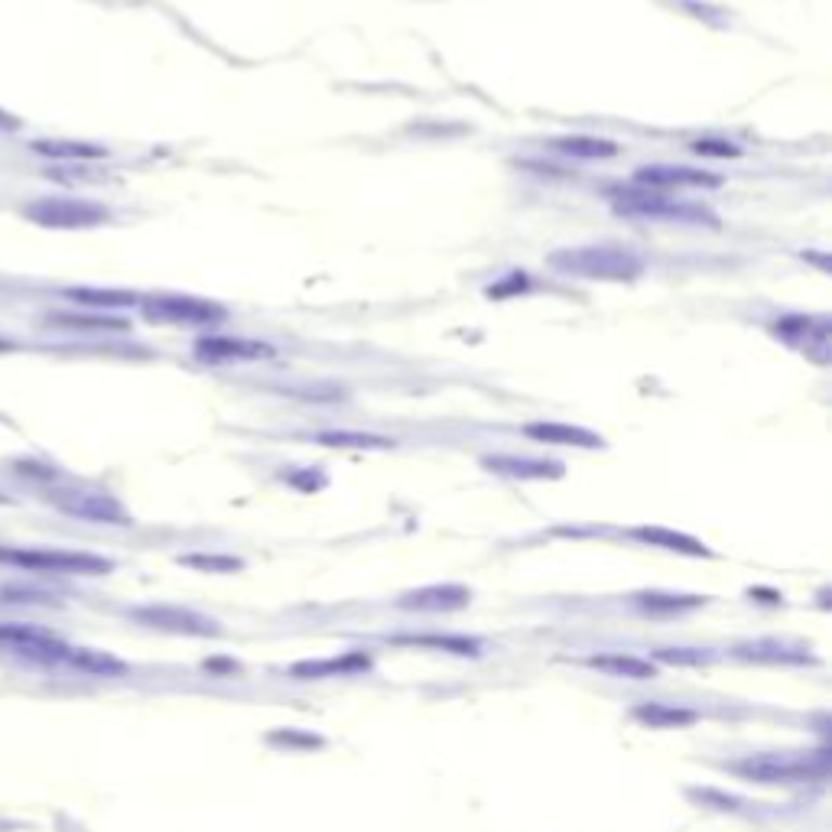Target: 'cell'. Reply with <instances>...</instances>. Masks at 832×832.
<instances>
[{
    "instance_id": "cell-27",
    "label": "cell",
    "mask_w": 832,
    "mask_h": 832,
    "mask_svg": "<svg viewBox=\"0 0 832 832\" xmlns=\"http://www.w3.org/2000/svg\"><path fill=\"white\" fill-rule=\"evenodd\" d=\"M179 563L192 566V569H202V572H238V569H244V563L235 559V556H205V553L179 556Z\"/></svg>"
},
{
    "instance_id": "cell-22",
    "label": "cell",
    "mask_w": 832,
    "mask_h": 832,
    "mask_svg": "<svg viewBox=\"0 0 832 832\" xmlns=\"http://www.w3.org/2000/svg\"><path fill=\"white\" fill-rule=\"evenodd\" d=\"M319 445H332V449H391L394 439L378 436V432H365V429H326L316 436Z\"/></svg>"
},
{
    "instance_id": "cell-4",
    "label": "cell",
    "mask_w": 832,
    "mask_h": 832,
    "mask_svg": "<svg viewBox=\"0 0 832 832\" xmlns=\"http://www.w3.org/2000/svg\"><path fill=\"white\" fill-rule=\"evenodd\" d=\"M23 218L39 225V228H59V231H75V228H98L111 218L108 205L78 199V196H39L26 202Z\"/></svg>"
},
{
    "instance_id": "cell-26",
    "label": "cell",
    "mask_w": 832,
    "mask_h": 832,
    "mask_svg": "<svg viewBox=\"0 0 832 832\" xmlns=\"http://www.w3.org/2000/svg\"><path fill=\"white\" fill-rule=\"evenodd\" d=\"M553 147L579 160H605V156H615L618 150L612 140H598V137H559L553 140Z\"/></svg>"
},
{
    "instance_id": "cell-24",
    "label": "cell",
    "mask_w": 832,
    "mask_h": 832,
    "mask_svg": "<svg viewBox=\"0 0 832 832\" xmlns=\"http://www.w3.org/2000/svg\"><path fill=\"white\" fill-rule=\"evenodd\" d=\"M65 297L78 306H94V310H121L137 303V297L127 290H98V287H72L65 290Z\"/></svg>"
},
{
    "instance_id": "cell-2",
    "label": "cell",
    "mask_w": 832,
    "mask_h": 832,
    "mask_svg": "<svg viewBox=\"0 0 832 832\" xmlns=\"http://www.w3.org/2000/svg\"><path fill=\"white\" fill-rule=\"evenodd\" d=\"M735 771L745 781L755 784H807L823 781L830 774V752H768V755H748L735 765Z\"/></svg>"
},
{
    "instance_id": "cell-1",
    "label": "cell",
    "mask_w": 832,
    "mask_h": 832,
    "mask_svg": "<svg viewBox=\"0 0 832 832\" xmlns=\"http://www.w3.org/2000/svg\"><path fill=\"white\" fill-rule=\"evenodd\" d=\"M556 274L579 280H634L644 274V261L625 248L598 244V248H563L546 257Z\"/></svg>"
},
{
    "instance_id": "cell-25",
    "label": "cell",
    "mask_w": 832,
    "mask_h": 832,
    "mask_svg": "<svg viewBox=\"0 0 832 832\" xmlns=\"http://www.w3.org/2000/svg\"><path fill=\"white\" fill-rule=\"evenodd\" d=\"M33 150L52 160H101L108 153L104 147L85 143V140H36Z\"/></svg>"
},
{
    "instance_id": "cell-11",
    "label": "cell",
    "mask_w": 832,
    "mask_h": 832,
    "mask_svg": "<svg viewBox=\"0 0 832 832\" xmlns=\"http://www.w3.org/2000/svg\"><path fill=\"white\" fill-rule=\"evenodd\" d=\"M471 602V589L455 585V582H439V585H423L414 592H404L398 598L401 608L411 612H458Z\"/></svg>"
},
{
    "instance_id": "cell-30",
    "label": "cell",
    "mask_w": 832,
    "mask_h": 832,
    "mask_svg": "<svg viewBox=\"0 0 832 832\" xmlns=\"http://www.w3.org/2000/svg\"><path fill=\"white\" fill-rule=\"evenodd\" d=\"M270 745H287V748H293V745H303V748H316V745H323L316 735H297V732H274L270 735Z\"/></svg>"
},
{
    "instance_id": "cell-28",
    "label": "cell",
    "mask_w": 832,
    "mask_h": 832,
    "mask_svg": "<svg viewBox=\"0 0 832 832\" xmlns=\"http://www.w3.org/2000/svg\"><path fill=\"white\" fill-rule=\"evenodd\" d=\"M49 323H55V326H62V329H81V332H124V329H127V323H121V319H78V316H55V319H49Z\"/></svg>"
},
{
    "instance_id": "cell-17",
    "label": "cell",
    "mask_w": 832,
    "mask_h": 832,
    "mask_svg": "<svg viewBox=\"0 0 832 832\" xmlns=\"http://www.w3.org/2000/svg\"><path fill=\"white\" fill-rule=\"evenodd\" d=\"M585 664L592 670H602L608 677H625V680H654L657 677V667L651 660L628 657V654H595Z\"/></svg>"
},
{
    "instance_id": "cell-6",
    "label": "cell",
    "mask_w": 832,
    "mask_h": 832,
    "mask_svg": "<svg viewBox=\"0 0 832 832\" xmlns=\"http://www.w3.org/2000/svg\"><path fill=\"white\" fill-rule=\"evenodd\" d=\"M49 501L55 504V510L88 520V524H117L127 527L130 514L124 510V504L104 491H91V488H59L49 494Z\"/></svg>"
},
{
    "instance_id": "cell-13",
    "label": "cell",
    "mask_w": 832,
    "mask_h": 832,
    "mask_svg": "<svg viewBox=\"0 0 832 832\" xmlns=\"http://www.w3.org/2000/svg\"><path fill=\"white\" fill-rule=\"evenodd\" d=\"M524 432L546 445H572V449H605V439L585 426L572 423H527Z\"/></svg>"
},
{
    "instance_id": "cell-31",
    "label": "cell",
    "mask_w": 832,
    "mask_h": 832,
    "mask_svg": "<svg viewBox=\"0 0 832 832\" xmlns=\"http://www.w3.org/2000/svg\"><path fill=\"white\" fill-rule=\"evenodd\" d=\"M696 153L703 156H739V147L726 140H696Z\"/></svg>"
},
{
    "instance_id": "cell-14",
    "label": "cell",
    "mask_w": 832,
    "mask_h": 832,
    "mask_svg": "<svg viewBox=\"0 0 832 832\" xmlns=\"http://www.w3.org/2000/svg\"><path fill=\"white\" fill-rule=\"evenodd\" d=\"M488 471L504 475V478H520V481H537V478H559L563 465L546 462V458H520V455H488L481 462Z\"/></svg>"
},
{
    "instance_id": "cell-32",
    "label": "cell",
    "mask_w": 832,
    "mask_h": 832,
    "mask_svg": "<svg viewBox=\"0 0 832 832\" xmlns=\"http://www.w3.org/2000/svg\"><path fill=\"white\" fill-rule=\"evenodd\" d=\"M0 127H3V130L16 127V117H10V114H3V111H0Z\"/></svg>"
},
{
    "instance_id": "cell-9",
    "label": "cell",
    "mask_w": 832,
    "mask_h": 832,
    "mask_svg": "<svg viewBox=\"0 0 832 832\" xmlns=\"http://www.w3.org/2000/svg\"><path fill=\"white\" fill-rule=\"evenodd\" d=\"M778 336L794 342L804 355H814L820 365L830 362V319L791 316V319L778 323Z\"/></svg>"
},
{
    "instance_id": "cell-5",
    "label": "cell",
    "mask_w": 832,
    "mask_h": 832,
    "mask_svg": "<svg viewBox=\"0 0 832 832\" xmlns=\"http://www.w3.org/2000/svg\"><path fill=\"white\" fill-rule=\"evenodd\" d=\"M0 563L29 569V572H55V576H108L114 569L111 559L75 550H3Z\"/></svg>"
},
{
    "instance_id": "cell-19",
    "label": "cell",
    "mask_w": 832,
    "mask_h": 832,
    "mask_svg": "<svg viewBox=\"0 0 832 832\" xmlns=\"http://www.w3.org/2000/svg\"><path fill=\"white\" fill-rule=\"evenodd\" d=\"M394 644H411V647H436L455 657H481V641L478 638H462V634H411V638H394Z\"/></svg>"
},
{
    "instance_id": "cell-12",
    "label": "cell",
    "mask_w": 832,
    "mask_h": 832,
    "mask_svg": "<svg viewBox=\"0 0 832 832\" xmlns=\"http://www.w3.org/2000/svg\"><path fill=\"white\" fill-rule=\"evenodd\" d=\"M196 355L209 358V362H257V358H270L274 349L264 342H251V339H231V336H205L196 342Z\"/></svg>"
},
{
    "instance_id": "cell-10",
    "label": "cell",
    "mask_w": 832,
    "mask_h": 832,
    "mask_svg": "<svg viewBox=\"0 0 832 832\" xmlns=\"http://www.w3.org/2000/svg\"><path fill=\"white\" fill-rule=\"evenodd\" d=\"M634 179L641 186H651L657 192H670V189H716L722 186L719 176L693 169V166H644L634 173Z\"/></svg>"
},
{
    "instance_id": "cell-29",
    "label": "cell",
    "mask_w": 832,
    "mask_h": 832,
    "mask_svg": "<svg viewBox=\"0 0 832 832\" xmlns=\"http://www.w3.org/2000/svg\"><path fill=\"white\" fill-rule=\"evenodd\" d=\"M657 660H667V664H703V660H709V654H703V651H690V647H664V651H657Z\"/></svg>"
},
{
    "instance_id": "cell-16",
    "label": "cell",
    "mask_w": 832,
    "mask_h": 832,
    "mask_svg": "<svg viewBox=\"0 0 832 832\" xmlns=\"http://www.w3.org/2000/svg\"><path fill=\"white\" fill-rule=\"evenodd\" d=\"M631 537L641 540V543L680 553V556H713V550L703 540H696L690 533H680V530H667V527H634Z\"/></svg>"
},
{
    "instance_id": "cell-23",
    "label": "cell",
    "mask_w": 832,
    "mask_h": 832,
    "mask_svg": "<svg viewBox=\"0 0 832 832\" xmlns=\"http://www.w3.org/2000/svg\"><path fill=\"white\" fill-rule=\"evenodd\" d=\"M634 602L651 612V615H677V612H690L706 605V595H677V592H641L634 595Z\"/></svg>"
},
{
    "instance_id": "cell-20",
    "label": "cell",
    "mask_w": 832,
    "mask_h": 832,
    "mask_svg": "<svg viewBox=\"0 0 832 832\" xmlns=\"http://www.w3.org/2000/svg\"><path fill=\"white\" fill-rule=\"evenodd\" d=\"M739 657L745 660H758V664H814V657L807 651H791L781 641H755V644H742Z\"/></svg>"
},
{
    "instance_id": "cell-8",
    "label": "cell",
    "mask_w": 832,
    "mask_h": 832,
    "mask_svg": "<svg viewBox=\"0 0 832 832\" xmlns=\"http://www.w3.org/2000/svg\"><path fill=\"white\" fill-rule=\"evenodd\" d=\"M130 618L143 628L182 634V638H218L222 634L215 618L199 615L192 608H179V605H140L130 612Z\"/></svg>"
},
{
    "instance_id": "cell-15",
    "label": "cell",
    "mask_w": 832,
    "mask_h": 832,
    "mask_svg": "<svg viewBox=\"0 0 832 832\" xmlns=\"http://www.w3.org/2000/svg\"><path fill=\"white\" fill-rule=\"evenodd\" d=\"M371 660L365 654H342V657H329V660H300L290 667L293 680H329V677H349L358 670H368Z\"/></svg>"
},
{
    "instance_id": "cell-18",
    "label": "cell",
    "mask_w": 832,
    "mask_h": 832,
    "mask_svg": "<svg viewBox=\"0 0 832 832\" xmlns=\"http://www.w3.org/2000/svg\"><path fill=\"white\" fill-rule=\"evenodd\" d=\"M634 719L651 729H686L699 719V713L683 706H667V703H644L634 709Z\"/></svg>"
},
{
    "instance_id": "cell-7",
    "label": "cell",
    "mask_w": 832,
    "mask_h": 832,
    "mask_svg": "<svg viewBox=\"0 0 832 832\" xmlns=\"http://www.w3.org/2000/svg\"><path fill=\"white\" fill-rule=\"evenodd\" d=\"M143 316L166 326H218L225 323L228 310L199 297H153L143 303Z\"/></svg>"
},
{
    "instance_id": "cell-21",
    "label": "cell",
    "mask_w": 832,
    "mask_h": 832,
    "mask_svg": "<svg viewBox=\"0 0 832 832\" xmlns=\"http://www.w3.org/2000/svg\"><path fill=\"white\" fill-rule=\"evenodd\" d=\"M68 667L75 670H85L91 677H124L127 673V664L104 654V651H91V647H72L68 654Z\"/></svg>"
},
{
    "instance_id": "cell-3",
    "label": "cell",
    "mask_w": 832,
    "mask_h": 832,
    "mask_svg": "<svg viewBox=\"0 0 832 832\" xmlns=\"http://www.w3.org/2000/svg\"><path fill=\"white\" fill-rule=\"evenodd\" d=\"M612 209L625 218H641V222H683V225H716V212H709L699 202H677L670 196H660L657 189H628L618 192Z\"/></svg>"
}]
</instances>
